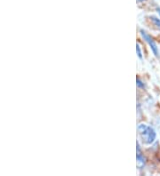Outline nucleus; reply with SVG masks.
Segmentation results:
<instances>
[{"mask_svg": "<svg viewBox=\"0 0 160 176\" xmlns=\"http://www.w3.org/2000/svg\"><path fill=\"white\" fill-rule=\"evenodd\" d=\"M142 1H144V0H137V2H142Z\"/></svg>", "mask_w": 160, "mask_h": 176, "instance_id": "8", "label": "nucleus"}, {"mask_svg": "<svg viewBox=\"0 0 160 176\" xmlns=\"http://www.w3.org/2000/svg\"><path fill=\"white\" fill-rule=\"evenodd\" d=\"M140 32H141V35H142V37H143V39L148 43V45L149 46V47H150L151 51L153 52L154 55H155L156 57H159L158 47H157V46H156V44L155 43V41L153 40V38H152L146 31H144L143 30H141Z\"/></svg>", "mask_w": 160, "mask_h": 176, "instance_id": "2", "label": "nucleus"}, {"mask_svg": "<svg viewBox=\"0 0 160 176\" xmlns=\"http://www.w3.org/2000/svg\"><path fill=\"white\" fill-rule=\"evenodd\" d=\"M137 130H138L140 137L145 144H151L155 142L156 134L151 126L145 124H141L137 127Z\"/></svg>", "mask_w": 160, "mask_h": 176, "instance_id": "1", "label": "nucleus"}, {"mask_svg": "<svg viewBox=\"0 0 160 176\" xmlns=\"http://www.w3.org/2000/svg\"><path fill=\"white\" fill-rule=\"evenodd\" d=\"M150 20H151V21L153 23L154 26H155L157 30H160V19H158V18L156 17V16H150Z\"/></svg>", "mask_w": 160, "mask_h": 176, "instance_id": "4", "label": "nucleus"}, {"mask_svg": "<svg viewBox=\"0 0 160 176\" xmlns=\"http://www.w3.org/2000/svg\"><path fill=\"white\" fill-rule=\"evenodd\" d=\"M136 84H137V86H138L139 88H144V87H145L144 84H143V83L141 81V79H139V78L136 79Z\"/></svg>", "mask_w": 160, "mask_h": 176, "instance_id": "6", "label": "nucleus"}, {"mask_svg": "<svg viewBox=\"0 0 160 176\" xmlns=\"http://www.w3.org/2000/svg\"><path fill=\"white\" fill-rule=\"evenodd\" d=\"M136 158H137V165H138V167L140 169H142L144 166V165H145V158L142 155V149H141L140 145H139L138 142H137V155H136Z\"/></svg>", "mask_w": 160, "mask_h": 176, "instance_id": "3", "label": "nucleus"}, {"mask_svg": "<svg viewBox=\"0 0 160 176\" xmlns=\"http://www.w3.org/2000/svg\"><path fill=\"white\" fill-rule=\"evenodd\" d=\"M156 12H157L158 14L160 15V7H157V8H156Z\"/></svg>", "mask_w": 160, "mask_h": 176, "instance_id": "7", "label": "nucleus"}, {"mask_svg": "<svg viewBox=\"0 0 160 176\" xmlns=\"http://www.w3.org/2000/svg\"><path fill=\"white\" fill-rule=\"evenodd\" d=\"M136 53H137V55H138V57L142 60V49L139 46V44H137L136 45Z\"/></svg>", "mask_w": 160, "mask_h": 176, "instance_id": "5", "label": "nucleus"}]
</instances>
